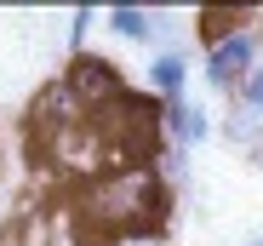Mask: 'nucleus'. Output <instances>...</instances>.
Returning <instances> with one entry per match:
<instances>
[{
	"label": "nucleus",
	"instance_id": "20e7f679",
	"mask_svg": "<svg viewBox=\"0 0 263 246\" xmlns=\"http://www.w3.org/2000/svg\"><path fill=\"white\" fill-rule=\"evenodd\" d=\"M206 126H212L206 109H195L189 98H166V103H160V132H166L172 143H183V149H189V143L206 138Z\"/></svg>",
	"mask_w": 263,
	"mask_h": 246
},
{
	"label": "nucleus",
	"instance_id": "9d476101",
	"mask_svg": "<svg viewBox=\"0 0 263 246\" xmlns=\"http://www.w3.org/2000/svg\"><path fill=\"white\" fill-rule=\"evenodd\" d=\"M246 246H263V240H246Z\"/></svg>",
	"mask_w": 263,
	"mask_h": 246
},
{
	"label": "nucleus",
	"instance_id": "f03ea898",
	"mask_svg": "<svg viewBox=\"0 0 263 246\" xmlns=\"http://www.w3.org/2000/svg\"><path fill=\"white\" fill-rule=\"evenodd\" d=\"M252 69H257V40H252V29L229 34L223 46H212V52H206V80H212V86H229V92H240Z\"/></svg>",
	"mask_w": 263,
	"mask_h": 246
},
{
	"label": "nucleus",
	"instance_id": "39448f33",
	"mask_svg": "<svg viewBox=\"0 0 263 246\" xmlns=\"http://www.w3.org/2000/svg\"><path fill=\"white\" fill-rule=\"evenodd\" d=\"M183 80H189L183 52H160V58L149 63V86L160 92V103H166V98H183Z\"/></svg>",
	"mask_w": 263,
	"mask_h": 246
},
{
	"label": "nucleus",
	"instance_id": "7ed1b4c3",
	"mask_svg": "<svg viewBox=\"0 0 263 246\" xmlns=\"http://www.w3.org/2000/svg\"><path fill=\"white\" fill-rule=\"evenodd\" d=\"M69 86H74V98H80L86 109H115V103L126 98L120 74H115L109 63H98V58H80V63L69 69Z\"/></svg>",
	"mask_w": 263,
	"mask_h": 246
},
{
	"label": "nucleus",
	"instance_id": "1a4fd4ad",
	"mask_svg": "<svg viewBox=\"0 0 263 246\" xmlns=\"http://www.w3.org/2000/svg\"><path fill=\"white\" fill-rule=\"evenodd\" d=\"M86 29H92V12L80 6V12H74V23H69V34H74V46H80V40H86Z\"/></svg>",
	"mask_w": 263,
	"mask_h": 246
},
{
	"label": "nucleus",
	"instance_id": "0eeeda50",
	"mask_svg": "<svg viewBox=\"0 0 263 246\" xmlns=\"http://www.w3.org/2000/svg\"><path fill=\"white\" fill-rule=\"evenodd\" d=\"M109 29H115V34H126V40H149V34H155V17H149V12L120 6V12H109Z\"/></svg>",
	"mask_w": 263,
	"mask_h": 246
},
{
	"label": "nucleus",
	"instance_id": "423d86ee",
	"mask_svg": "<svg viewBox=\"0 0 263 246\" xmlns=\"http://www.w3.org/2000/svg\"><path fill=\"white\" fill-rule=\"evenodd\" d=\"M34 115H40V120H63V126H69V120H80V115H86V103L74 98V86H69V80H58V86H46V92H40Z\"/></svg>",
	"mask_w": 263,
	"mask_h": 246
},
{
	"label": "nucleus",
	"instance_id": "f257e3e1",
	"mask_svg": "<svg viewBox=\"0 0 263 246\" xmlns=\"http://www.w3.org/2000/svg\"><path fill=\"white\" fill-rule=\"evenodd\" d=\"M160 172L149 178V172H126V178H109V189H98V206H103V218H115V223H126V218H143L155 200H160Z\"/></svg>",
	"mask_w": 263,
	"mask_h": 246
},
{
	"label": "nucleus",
	"instance_id": "6e6552de",
	"mask_svg": "<svg viewBox=\"0 0 263 246\" xmlns=\"http://www.w3.org/2000/svg\"><path fill=\"white\" fill-rule=\"evenodd\" d=\"M235 115H263V63L246 74V86L235 92Z\"/></svg>",
	"mask_w": 263,
	"mask_h": 246
}]
</instances>
